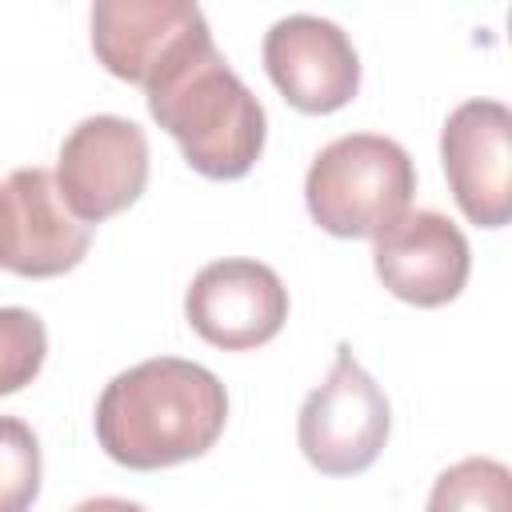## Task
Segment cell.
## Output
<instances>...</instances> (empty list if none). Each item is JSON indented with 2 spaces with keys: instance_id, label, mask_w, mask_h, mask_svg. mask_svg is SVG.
<instances>
[{
  "instance_id": "obj_1",
  "label": "cell",
  "mask_w": 512,
  "mask_h": 512,
  "mask_svg": "<svg viewBox=\"0 0 512 512\" xmlns=\"http://www.w3.org/2000/svg\"><path fill=\"white\" fill-rule=\"evenodd\" d=\"M228 420V392L196 360L152 356L112 376L96 400L100 448L132 468L156 472L204 456Z\"/></svg>"
},
{
  "instance_id": "obj_2",
  "label": "cell",
  "mask_w": 512,
  "mask_h": 512,
  "mask_svg": "<svg viewBox=\"0 0 512 512\" xmlns=\"http://www.w3.org/2000/svg\"><path fill=\"white\" fill-rule=\"evenodd\" d=\"M152 120L180 144L184 160L208 180H240L264 152V108L228 68L212 32L188 44L144 88Z\"/></svg>"
},
{
  "instance_id": "obj_3",
  "label": "cell",
  "mask_w": 512,
  "mask_h": 512,
  "mask_svg": "<svg viewBox=\"0 0 512 512\" xmlns=\"http://www.w3.org/2000/svg\"><path fill=\"white\" fill-rule=\"evenodd\" d=\"M412 156L376 132H348L324 144L304 176V204L312 220L340 240L388 232L412 204Z\"/></svg>"
},
{
  "instance_id": "obj_4",
  "label": "cell",
  "mask_w": 512,
  "mask_h": 512,
  "mask_svg": "<svg viewBox=\"0 0 512 512\" xmlns=\"http://www.w3.org/2000/svg\"><path fill=\"white\" fill-rule=\"evenodd\" d=\"M392 428V408L380 384L360 368L348 344L336 348L332 372L308 392L296 436L304 460L324 476H356L376 464Z\"/></svg>"
},
{
  "instance_id": "obj_5",
  "label": "cell",
  "mask_w": 512,
  "mask_h": 512,
  "mask_svg": "<svg viewBox=\"0 0 512 512\" xmlns=\"http://www.w3.org/2000/svg\"><path fill=\"white\" fill-rule=\"evenodd\" d=\"M52 176L80 224H104L140 200L148 184V136L128 116H88L64 136Z\"/></svg>"
},
{
  "instance_id": "obj_6",
  "label": "cell",
  "mask_w": 512,
  "mask_h": 512,
  "mask_svg": "<svg viewBox=\"0 0 512 512\" xmlns=\"http://www.w3.org/2000/svg\"><path fill=\"white\" fill-rule=\"evenodd\" d=\"M92 244V228L80 224L48 168H16L0 180V268L48 280L72 272Z\"/></svg>"
},
{
  "instance_id": "obj_7",
  "label": "cell",
  "mask_w": 512,
  "mask_h": 512,
  "mask_svg": "<svg viewBox=\"0 0 512 512\" xmlns=\"http://www.w3.org/2000/svg\"><path fill=\"white\" fill-rule=\"evenodd\" d=\"M184 316L196 336L224 352L260 348L288 320V288L260 260H212L192 276L184 292Z\"/></svg>"
},
{
  "instance_id": "obj_8",
  "label": "cell",
  "mask_w": 512,
  "mask_h": 512,
  "mask_svg": "<svg viewBox=\"0 0 512 512\" xmlns=\"http://www.w3.org/2000/svg\"><path fill=\"white\" fill-rule=\"evenodd\" d=\"M440 160L472 224L504 228L512 220V112L500 100H464L440 128Z\"/></svg>"
},
{
  "instance_id": "obj_9",
  "label": "cell",
  "mask_w": 512,
  "mask_h": 512,
  "mask_svg": "<svg viewBox=\"0 0 512 512\" xmlns=\"http://www.w3.org/2000/svg\"><path fill=\"white\" fill-rule=\"evenodd\" d=\"M264 68L280 96L308 116L344 108L360 88V56L348 32L324 16H284L264 36Z\"/></svg>"
},
{
  "instance_id": "obj_10",
  "label": "cell",
  "mask_w": 512,
  "mask_h": 512,
  "mask_svg": "<svg viewBox=\"0 0 512 512\" xmlns=\"http://www.w3.org/2000/svg\"><path fill=\"white\" fill-rule=\"evenodd\" d=\"M372 264L380 284L416 308H440L460 296L472 272L464 232L436 208H408L388 232L376 236Z\"/></svg>"
},
{
  "instance_id": "obj_11",
  "label": "cell",
  "mask_w": 512,
  "mask_h": 512,
  "mask_svg": "<svg viewBox=\"0 0 512 512\" xmlns=\"http://www.w3.org/2000/svg\"><path fill=\"white\" fill-rule=\"evenodd\" d=\"M208 36V20L188 0H96L92 52L128 84L148 88L188 44Z\"/></svg>"
},
{
  "instance_id": "obj_12",
  "label": "cell",
  "mask_w": 512,
  "mask_h": 512,
  "mask_svg": "<svg viewBox=\"0 0 512 512\" xmlns=\"http://www.w3.org/2000/svg\"><path fill=\"white\" fill-rule=\"evenodd\" d=\"M428 512H512V472L492 456H468L432 484Z\"/></svg>"
},
{
  "instance_id": "obj_13",
  "label": "cell",
  "mask_w": 512,
  "mask_h": 512,
  "mask_svg": "<svg viewBox=\"0 0 512 512\" xmlns=\"http://www.w3.org/2000/svg\"><path fill=\"white\" fill-rule=\"evenodd\" d=\"M48 356L44 320L28 308H0V396L32 384Z\"/></svg>"
},
{
  "instance_id": "obj_14",
  "label": "cell",
  "mask_w": 512,
  "mask_h": 512,
  "mask_svg": "<svg viewBox=\"0 0 512 512\" xmlns=\"http://www.w3.org/2000/svg\"><path fill=\"white\" fill-rule=\"evenodd\" d=\"M40 492V440L20 416H0V512H28Z\"/></svg>"
},
{
  "instance_id": "obj_15",
  "label": "cell",
  "mask_w": 512,
  "mask_h": 512,
  "mask_svg": "<svg viewBox=\"0 0 512 512\" xmlns=\"http://www.w3.org/2000/svg\"><path fill=\"white\" fill-rule=\"evenodd\" d=\"M72 512H144L136 500H120V496H92L84 504H76Z\"/></svg>"
}]
</instances>
